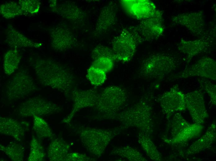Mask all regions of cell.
<instances>
[{
	"instance_id": "obj_1",
	"label": "cell",
	"mask_w": 216,
	"mask_h": 161,
	"mask_svg": "<svg viewBox=\"0 0 216 161\" xmlns=\"http://www.w3.org/2000/svg\"><path fill=\"white\" fill-rule=\"evenodd\" d=\"M175 61L170 55L158 53L152 55L142 62L139 74L150 78H162L175 67Z\"/></svg>"
},
{
	"instance_id": "obj_2",
	"label": "cell",
	"mask_w": 216,
	"mask_h": 161,
	"mask_svg": "<svg viewBox=\"0 0 216 161\" xmlns=\"http://www.w3.org/2000/svg\"><path fill=\"white\" fill-rule=\"evenodd\" d=\"M48 60L41 59L35 63L34 68L40 82L43 85L63 89L68 85V76L59 67Z\"/></svg>"
},
{
	"instance_id": "obj_3",
	"label": "cell",
	"mask_w": 216,
	"mask_h": 161,
	"mask_svg": "<svg viewBox=\"0 0 216 161\" xmlns=\"http://www.w3.org/2000/svg\"><path fill=\"white\" fill-rule=\"evenodd\" d=\"M137 38L129 31L124 30L115 39L113 51L116 59L123 62H129L135 53Z\"/></svg>"
},
{
	"instance_id": "obj_4",
	"label": "cell",
	"mask_w": 216,
	"mask_h": 161,
	"mask_svg": "<svg viewBox=\"0 0 216 161\" xmlns=\"http://www.w3.org/2000/svg\"><path fill=\"white\" fill-rule=\"evenodd\" d=\"M148 103L142 101L124 111L122 114L124 120L147 131L150 129L151 109Z\"/></svg>"
},
{
	"instance_id": "obj_5",
	"label": "cell",
	"mask_w": 216,
	"mask_h": 161,
	"mask_svg": "<svg viewBox=\"0 0 216 161\" xmlns=\"http://www.w3.org/2000/svg\"><path fill=\"white\" fill-rule=\"evenodd\" d=\"M159 101L162 111L168 119L174 113L187 108L185 94L175 87L164 93Z\"/></svg>"
},
{
	"instance_id": "obj_6",
	"label": "cell",
	"mask_w": 216,
	"mask_h": 161,
	"mask_svg": "<svg viewBox=\"0 0 216 161\" xmlns=\"http://www.w3.org/2000/svg\"><path fill=\"white\" fill-rule=\"evenodd\" d=\"M186 108L193 121L202 124L208 117L203 94L200 90L193 91L185 95Z\"/></svg>"
},
{
	"instance_id": "obj_7",
	"label": "cell",
	"mask_w": 216,
	"mask_h": 161,
	"mask_svg": "<svg viewBox=\"0 0 216 161\" xmlns=\"http://www.w3.org/2000/svg\"><path fill=\"white\" fill-rule=\"evenodd\" d=\"M121 4L125 11L132 17L143 20L153 15L157 11L151 2L145 0H122Z\"/></svg>"
},
{
	"instance_id": "obj_8",
	"label": "cell",
	"mask_w": 216,
	"mask_h": 161,
	"mask_svg": "<svg viewBox=\"0 0 216 161\" xmlns=\"http://www.w3.org/2000/svg\"><path fill=\"white\" fill-rule=\"evenodd\" d=\"M216 73L215 60L209 58L204 57L185 70L182 76L184 78L198 76L215 80Z\"/></svg>"
},
{
	"instance_id": "obj_9",
	"label": "cell",
	"mask_w": 216,
	"mask_h": 161,
	"mask_svg": "<svg viewBox=\"0 0 216 161\" xmlns=\"http://www.w3.org/2000/svg\"><path fill=\"white\" fill-rule=\"evenodd\" d=\"M33 80L28 75L18 73L13 77L9 86L8 94L12 99L27 94L36 88Z\"/></svg>"
},
{
	"instance_id": "obj_10",
	"label": "cell",
	"mask_w": 216,
	"mask_h": 161,
	"mask_svg": "<svg viewBox=\"0 0 216 161\" xmlns=\"http://www.w3.org/2000/svg\"><path fill=\"white\" fill-rule=\"evenodd\" d=\"M162 15L159 11L151 16L142 20L138 27L139 32L143 37L151 40L158 38L163 33Z\"/></svg>"
},
{
	"instance_id": "obj_11",
	"label": "cell",
	"mask_w": 216,
	"mask_h": 161,
	"mask_svg": "<svg viewBox=\"0 0 216 161\" xmlns=\"http://www.w3.org/2000/svg\"><path fill=\"white\" fill-rule=\"evenodd\" d=\"M52 108L51 105L46 100L35 98L24 102L20 107L22 115L28 117L36 115L43 116L49 113Z\"/></svg>"
},
{
	"instance_id": "obj_12",
	"label": "cell",
	"mask_w": 216,
	"mask_h": 161,
	"mask_svg": "<svg viewBox=\"0 0 216 161\" xmlns=\"http://www.w3.org/2000/svg\"><path fill=\"white\" fill-rule=\"evenodd\" d=\"M173 19L174 22L195 33L201 32L204 27V16L200 13H185L176 15Z\"/></svg>"
},
{
	"instance_id": "obj_13",
	"label": "cell",
	"mask_w": 216,
	"mask_h": 161,
	"mask_svg": "<svg viewBox=\"0 0 216 161\" xmlns=\"http://www.w3.org/2000/svg\"><path fill=\"white\" fill-rule=\"evenodd\" d=\"M216 138V124H212L205 134L195 141L187 149L186 154L192 155L200 152L210 147L214 142Z\"/></svg>"
},
{
	"instance_id": "obj_14",
	"label": "cell",
	"mask_w": 216,
	"mask_h": 161,
	"mask_svg": "<svg viewBox=\"0 0 216 161\" xmlns=\"http://www.w3.org/2000/svg\"><path fill=\"white\" fill-rule=\"evenodd\" d=\"M6 41L9 46L15 48H38L43 45L41 43L35 42L27 37L11 26L8 27L7 30Z\"/></svg>"
},
{
	"instance_id": "obj_15",
	"label": "cell",
	"mask_w": 216,
	"mask_h": 161,
	"mask_svg": "<svg viewBox=\"0 0 216 161\" xmlns=\"http://www.w3.org/2000/svg\"><path fill=\"white\" fill-rule=\"evenodd\" d=\"M203 128V126L200 124L195 123L190 124L175 136L165 140L170 144L184 143L198 135L201 132Z\"/></svg>"
},
{
	"instance_id": "obj_16",
	"label": "cell",
	"mask_w": 216,
	"mask_h": 161,
	"mask_svg": "<svg viewBox=\"0 0 216 161\" xmlns=\"http://www.w3.org/2000/svg\"><path fill=\"white\" fill-rule=\"evenodd\" d=\"M0 127L1 134L13 137L19 140L24 135V130L21 126L11 119L1 117Z\"/></svg>"
},
{
	"instance_id": "obj_17",
	"label": "cell",
	"mask_w": 216,
	"mask_h": 161,
	"mask_svg": "<svg viewBox=\"0 0 216 161\" xmlns=\"http://www.w3.org/2000/svg\"><path fill=\"white\" fill-rule=\"evenodd\" d=\"M208 47V43L203 39L193 41H181L178 47L179 50L187 54L188 58L200 53Z\"/></svg>"
},
{
	"instance_id": "obj_18",
	"label": "cell",
	"mask_w": 216,
	"mask_h": 161,
	"mask_svg": "<svg viewBox=\"0 0 216 161\" xmlns=\"http://www.w3.org/2000/svg\"><path fill=\"white\" fill-rule=\"evenodd\" d=\"M20 60V56L16 49L8 51L4 60V69L6 74L11 75L17 68Z\"/></svg>"
},
{
	"instance_id": "obj_19",
	"label": "cell",
	"mask_w": 216,
	"mask_h": 161,
	"mask_svg": "<svg viewBox=\"0 0 216 161\" xmlns=\"http://www.w3.org/2000/svg\"><path fill=\"white\" fill-rule=\"evenodd\" d=\"M139 141L147 154L154 160H161V155L156 147L146 135L141 133L139 137Z\"/></svg>"
},
{
	"instance_id": "obj_20",
	"label": "cell",
	"mask_w": 216,
	"mask_h": 161,
	"mask_svg": "<svg viewBox=\"0 0 216 161\" xmlns=\"http://www.w3.org/2000/svg\"><path fill=\"white\" fill-rule=\"evenodd\" d=\"M0 12L3 17L9 19L22 15L23 11L19 4L11 1L1 5Z\"/></svg>"
},
{
	"instance_id": "obj_21",
	"label": "cell",
	"mask_w": 216,
	"mask_h": 161,
	"mask_svg": "<svg viewBox=\"0 0 216 161\" xmlns=\"http://www.w3.org/2000/svg\"><path fill=\"white\" fill-rule=\"evenodd\" d=\"M172 116L169 127L172 137L176 135L183 129L188 126L190 124L182 117L181 114L176 113Z\"/></svg>"
},
{
	"instance_id": "obj_22",
	"label": "cell",
	"mask_w": 216,
	"mask_h": 161,
	"mask_svg": "<svg viewBox=\"0 0 216 161\" xmlns=\"http://www.w3.org/2000/svg\"><path fill=\"white\" fill-rule=\"evenodd\" d=\"M2 150L12 160L23 161L24 157V150L22 147L15 142H11L7 146L1 147Z\"/></svg>"
},
{
	"instance_id": "obj_23",
	"label": "cell",
	"mask_w": 216,
	"mask_h": 161,
	"mask_svg": "<svg viewBox=\"0 0 216 161\" xmlns=\"http://www.w3.org/2000/svg\"><path fill=\"white\" fill-rule=\"evenodd\" d=\"M87 77L92 85H100L106 80V73L92 65L88 70Z\"/></svg>"
},
{
	"instance_id": "obj_24",
	"label": "cell",
	"mask_w": 216,
	"mask_h": 161,
	"mask_svg": "<svg viewBox=\"0 0 216 161\" xmlns=\"http://www.w3.org/2000/svg\"><path fill=\"white\" fill-rule=\"evenodd\" d=\"M67 34L63 30H55L52 34V46L55 49L64 50L67 48L69 41H68Z\"/></svg>"
},
{
	"instance_id": "obj_25",
	"label": "cell",
	"mask_w": 216,
	"mask_h": 161,
	"mask_svg": "<svg viewBox=\"0 0 216 161\" xmlns=\"http://www.w3.org/2000/svg\"><path fill=\"white\" fill-rule=\"evenodd\" d=\"M34 116L33 128L38 136L41 138L50 137L51 132L47 123L39 116L36 115Z\"/></svg>"
},
{
	"instance_id": "obj_26",
	"label": "cell",
	"mask_w": 216,
	"mask_h": 161,
	"mask_svg": "<svg viewBox=\"0 0 216 161\" xmlns=\"http://www.w3.org/2000/svg\"><path fill=\"white\" fill-rule=\"evenodd\" d=\"M44 154L43 148L40 143L33 136L31 141L30 149L28 160L29 161H40L44 159Z\"/></svg>"
},
{
	"instance_id": "obj_27",
	"label": "cell",
	"mask_w": 216,
	"mask_h": 161,
	"mask_svg": "<svg viewBox=\"0 0 216 161\" xmlns=\"http://www.w3.org/2000/svg\"><path fill=\"white\" fill-rule=\"evenodd\" d=\"M18 3L23 12L32 14L38 12L41 4L38 0H20Z\"/></svg>"
},
{
	"instance_id": "obj_28",
	"label": "cell",
	"mask_w": 216,
	"mask_h": 161,
	"mask_svg": "<svg viewBox=\"0 0 216 161\" xmlns=\"http://www.w3.org/2000/svg\"><path fill=\"white\" fill-rule=\"evenodd\" d=\"M120 155L131 161H145L146 159L137 151L129 146L122 147Z\"/></svg>"
},
{
	"instance_id": "obj_29",
	"label": "cell",
	"mask_w": 216,
	"mask_h": 161,
	"mask_svg": "<svg viewBox=\"0 0 216 161\" xmlns=\"http://www.w3.org/2000/svg\"><path fill=\"white\" fill-rule=\"evenodd\" d=\"M114 60L107 57H101L95 59L92 66L101 69L106 73L113 67Z\"/></svg>"
},
{
	"instance_id": "obj_30",
	"label": "cell",
	"mask_w": 216,
	"mask_h": 161,
	"mask_svg": "<svg viewBox=\"0 0 216 161\" xmlns=\"http://www.w3.org/2000/svg\"><path fill=\"white\" fill-rule=\"evenodd\" d=\"M92 54L94 59L101 57H108L114 61L116 59L113 50L103 46H101L95 48Z\"/></svg>"
},
{
	"instance_id": "obj_31",
	"label": "cell",
	"mask_w": 216,
	"mask_h": 161,
	"mask_svg": "<svg viewBox=\"0 0 216 161\" xmlns=\"http://www.w3.org/2000/svg\"><path fill=\"white\" fill-rule=\"evenodd\" d=\"M216 85L211 83L206 84L205 90L209 95L213 104L216 105Z\"/></svg>"
}]
</instances>
